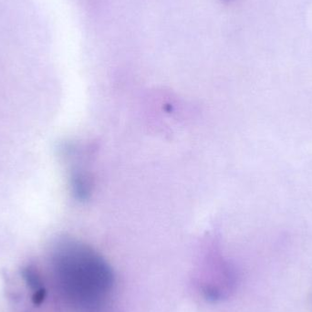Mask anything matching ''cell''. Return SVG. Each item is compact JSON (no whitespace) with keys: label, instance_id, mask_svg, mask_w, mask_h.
<instances>
[{"label":"cell","instance_id":"cell-3","mask_svg":"<svg viewBox=\"0 0 312 312\" xmlns=\"http://www.w3.org/2000/svg\"><path fill=\"white\" fill-rule=\"evenodd\" d=\"M46 294L47 291L45 288L40 287V289H38L36 292L34 293L33 297H32V302L34 303L35 305H40L41 303L44 301L45 297H46Z\"/></svg>","mask_w":312,"mask_h":312},{"label":"cell","instance_id":"cell-1","mask_svg":"<svg viewBox=\"0 0 312 312\" xmlns=\"http://www.w3.org/2000/svg\"><path fill=\"white\" fill-rule=\"evenodd\" d=\"M56 263L65 293L77 309L108 312L114 297V273L99 253L86 244L68 240L58 247Z\"/></svg>","mask_w":312,"mask_h":312},{"label":"cell","instance_id":"cell-2","mask_svg":"<svg viewBox=\"0 0 312 312\" xmlns=\"http://www.w3.org/2000/svg\"><path fill=\"white\" fill-rule=\"evenodd\" d=\"M23 276L26 279V281L28 283V285L30 286L32 289L38 290L41 287V280L39 275L35 272L33 269L31 268H27L25 271L23 272Z\"/></svg>","mask_w":312,"mask_h":312}]
</instances>
